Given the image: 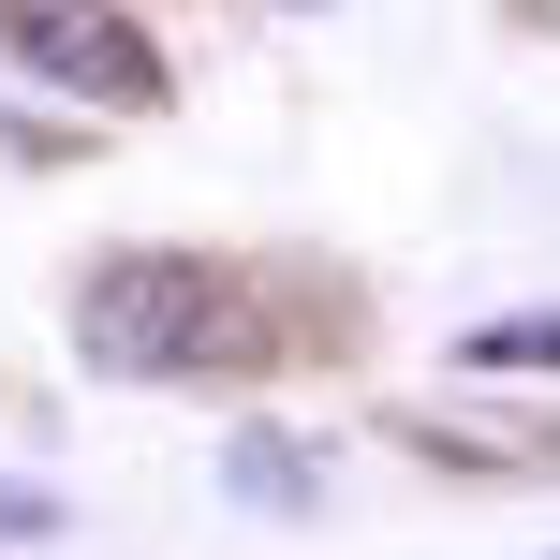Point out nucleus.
<instances>
[{
    "label": "nucleus",
    "instance_id": "1",
    "mask_svg": "<svg viewBox=\"0 0 560 560\" xmlns=\"http://www.w3.org/2000/svg\"><path fill=\"white\" fill-rule=\"evenodd\" d=\"M74 354L104 384H192L236 354V280L207 252H104L74 280Z\"/></svg>",
    "mask_w": 560,
    "mask_h": 560
},
{
    "label": "nucleus",
    "instance_id": "2",
    "mask_svg": "<svg viewBox=\"0 0 560 560\" xmlns=\"http://www.w3.org/2000/svg\"><path fill=\"white\" fill-rule=\"evenodd\" d=\"M0 45L30 59L45 89H74V104H118V118H163V45H148L118 0H0Z\"/></svg>",
    "mask_w": 560,
    "mask_h": 560
},
{
    "label": "nucleus",
    "instance_id": "3",
    "mask_svg": "<svg viewBox=\"0 0 560 560\" xmlns=\"http://www.w3.org/2000/svg\"><path fill=\"white\" fill-rule=\"evenodd\" d=\"M457 369H560V310H502V325H472Z\"/></svg>",
    "mask_w": 560,
    "mask_h": 560
}]
</instances>
